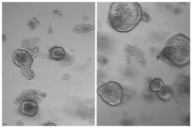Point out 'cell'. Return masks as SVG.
I'll list each match as a JSON object with an SVG mask.
<instances>
[{"label": "cell", "instance_id": "6da1fadb", "mask_svg": "<svg viewBox=\"0 0 192 128\" xmlns=\"http://www.w3.org/2000/svg\"><path fill=\"white\" fill-rule=\"evenodd\" d=\"M142 11L136 2H113L109 8L108 18L112 28L124 32L134 28L140 21Z\"/></svg>", "mask_w": 192, "mask_h": 128}, {"label": "cell", "instance_id": "52a82bcc", "mask_svg": "<svg viewBox=\"0 0 192 128\" xmlns=\"http://www.w3.org/2000/svg\"><path fill=\"white\" fill-rule=\"evenodd\" d=\"M163 87V83L162 80L159 78H155L150 83L149 88L154 92H157Z\"/></svg>", "mask_w": 192, "mask_h": 128}, {"label": "cell", "instance_id": "277c9868", "mask_svg": "<svg viewBox=\"0 0 192 128\" xmlns=\"http://www.w3.org/2000/svg\"><path fill=\"white\" fill-rule=\"evenodd\" d=\"M14 63L20 68L22 74L28 80H30L34 77V73L31 69L33 59L28 52L21 49H17L13 55Z\"/></svg>", "mask_w": 192, "mask_h": 128}, {"label": "cell", "instance_id": "3957f363", "mask_svg": "<svg viewBox=\"0 0 192 128\" xmlns=\"http://www.w3.org/2000/svg\"><path fill=\"white\" fill-rule=\"evenodd\" d=\"M98 94L105 102L112 106H115L121 102L123 95L122 87L118 83L110 81L99 87Z\"/></svg>", "mask_w": 192, "mask_h": 128}, {"label": "cell", "instance_id": "7a4b0ae2", "mask_svg": "<svg viewBox=\"0 0 192 128\" xmlns=\"http://www.w3.org/2000/svg\"><path fill=\"white\" fill-rule=\"evenodd\" d=\"M190 39L181 34H176L170 38L157 60L169 64L181 66L190 61Z\"/></svg>", "mask_w": 192, "mask_h": 128}, {"label": "cell", "instance_id": "ba28073f", "mask_svg": "<svg viewBox=\"0 0 192 128\" xmlns=\"http://www.w3.org/2000/svg\"><path fill=\"white\" fill-rule=\"evenodd\" d=\"M158 97L164 100L170 99L172 96L170 90L167 88L163 87L160 90L157 92Z\"/></svg>", "mask_w": 192, "mask_h": 128}, {"label": "cell", "instance_id": "8992f818", "mask_svg": "<svg viewBox=\"0 0 192 128\" xmlns=\"http://www.w3.org/2000/svg\"><path fill=\"white\" fill-rule=\"evenodd\" d=\"M49 54L51 58L55 61L62 60L66 55V52L62 47L55 46L50 50Z\"/></svg>", "mask_w": 192, "mask_h": 128}, {"label": "cell", "instance_id": "5b68a950", "mask_svg": "<svg viewBox=\"0 0 192 128\" xmlns=\"http://www.w3.org/2000/svg\"><path fill=\"white\" fill-rule=\"evenodd\" d=\"M38 108L37 103L33 100H24L21 104L20 110L22 113L28 117L35 116L38 112Z\"/></svg>", "mask_w": 192, "mask_h": 128}]
</instances>
